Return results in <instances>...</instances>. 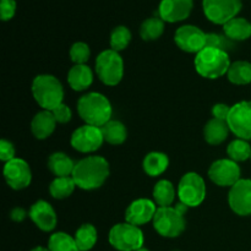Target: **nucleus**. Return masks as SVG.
I'll list each match as a JSON object with an SVG mask.
<instances>
[{
  "label": "nucleus",
  "mask_w": 251,
  "mask_h": 251,
  "mask_svg": "<svg viewBox=\"0 0 251 251\" xmlns=\"http://www.w3.org/2000/svg\"><path fill=\"white\" fill-rule=\"evenodd\" d=\"M29 217L43 232H50L56 226L55 211L47 201L39 200L33 203L29 208Z\"/></svg>",
  "instance_id": "18"
},
{
  "label": "nucleus",
  "mask_w": 251,
  "mask_h": 251,
  "mask_svg": "<svg viewBox=\"0 0 251 251\" xmlns=\"http://www.w3.org/2000/svg\"><path fill=\"white\" fill-rule=\"evenodd\" d=\"M75 242L80 251H88L97 243V229L95 226L85 223L75 233Z\"/></svg>",
  "instance_id": "28"
},
{
  "label": "nucleus",
  "mask_w": 251,
  "mask_h": 251,
  "mask_svg": "<svg viewBox=\"0 0 251 251\" xmlns=\"http://www.w3.org/2000/svg\"><path fill=\"white\" fill-rule=\"evenodd\" d=\"M206 47L227 51L233 48V43L227 36L218 33H206Z\"/></svg>",
  "instance_id": "34"
},
{
  "label": "nucleus",
  "mask_w": 251,
  "mask_h": 251,
  "mask_svg": "<svg viewBox=\"0 0 251 251\" xmlns=\"http://www.w3.org/2000/svg\"><path fill=\"white\" fill-rule=\"evenodd\" d=\"M193 10V0H162L159 16L163 21L179 22L188 19Z\"/></svg>",
  "instance_id": "17"
},
{
  "label": "nucleus",
  "mask_w": 251,
  "mask_h": 251,
  "mask_svg": "<svg viewBox=\"0 0 251 251\" xmlns=\"http://www.w3.org/2000/svg\"><path fill=\"white\" fill-rule=\"evenodd\" d=\"M76 186L83 190L100 188L109 176V163L100 156H88L76 163L73 173Z\"/></svg>",
  "instance_id": "1"
},
{
  "label": "nucleus",
  "mask_w": 251,
  "mask_h": 251,
  "mask_svg": "<svg viewBox=\"0 0 251 251\" xmlns=\"http://www.w3.org/2000/svg\"><path fill=\"white\" fill-rule=\"evenodd\" d=\"M178 196L181 203L188 207H198L206 198V185L198 173H186L178 185Z\"/></svg>",
  "instance_id": "8"
},
{
  "label": "nucleus",
  "mask_w": 251,
  "mask_h": 251,
  "mask_svg": "<svg viewBox=\"0 0 251 251\" xmlns=\"http://www.w3.org/2000/svg\"><path fill=\"white\" fill-rule=\"evenodd\" d=\"M208 178L218 186H230L240 180V168L232 159H218L208 169Z\"/></svg>",
  "instance_id": "13"
},
{
  "label": "nucleus",
  "mask_w": 251,
  "mask_h": 251,
  "mask_svg": "<svg viewBox=\"0 0 251 251\" xmlns=\"http://www.w3.org/2000/svg\"><path fill=\"white\" fill-rule=\"evenodd\" d=\"M100 130H102L104 141L110 145L118 146V145L124 144L125 140H126V127L124 126L123 123L118 122V120H110L104 126L100 127Z\"/></svg>",
  "instance_id": "25"
},
{
  "label": "nucleus",
  "mask_w": 251,
  "mask_h": 251,
  "mask_svg": "<svg viewBox=\"0 0 251 251\" xmlns=\"http://www.w3.org/2000/svg\"><path fill=\"white\" fill-rule=\"evenodd\" d=\"M93 81L92 70L86 64H77L70 69L68 74V82L74 91H85Z\"/></svg>",
  "instance_id": "20"
},
{
  "label": "nucleus",
  "mask_w": 251,
  "mask_h": 251,
  "mask_svg": "<svg viewBox=\"0 0 251 251\" xmlns=\"http://www.w3.org/2000/svg\"><path fill=\"white\" fill-rule=\"evenodd\" d=\"M230 66L227 51L206 47L196 54L195 69L202 77L215 80L228 73Z\"/></svg>",
  "instance_id": "4"
},
{
  "label": "nucleus",
  "mask_w": 251,
  "mask_h": 251,
  "mask_svg": "<svg viewBox=\"0 0 251 251\" xmlns=\"http://www.w3.org/2000/svg\"><path fill=\"white\" fill-rule=\"evenodd\" d=\"M15 158V149L12 144L7 140L0 141V159L4 162H9Z\"/></svg>",
  "instance_id": "38"
},
{
  "label": "nucleus",
  "mask_w": 251,
  "mask_h": 251,
  "mask_svg": "<svg viewBox=\"0 0 251 251\" xmlns=\"http://www.w3.org/2000/svg\"><path fill=\"white\" fill-rule=\"evenodd\" d=\"M53 113L54 118H55L56 123H60V124H66L71 120V110L70 108L66 104L61 103L58 107L54 108L53 110H50Z\"/></svg>",
  "instance_id": "36"
},
{
  "label": "nucleus",
  "mask_w": 251,
  "mask_h": 251,
  "mask_svg": "<svg viewBox=\"0 0 251 251\" xmlns=\"http://www.w3.org/2000/svg\"><path fill=\"white\" fill-rule=\"evenodd\" d=\"M16 11V2L15 0H0V16L2 21L12 19Z\"/></svg>",
  "instance_id": "37"
},
{
  "label": "nucleus",
  "mask_w": 251,
  "mask_h": 251,
  "mask_svg": "<svg viewBox=\"0 0 251 251\" xmlns=\"http://www.w3.org/2000/svg\"><path fill=\"white\" fill-rule=\"evenodd\" d=\"M75 186L76 184L74 181L73 176L55 178L49 185V193L54 199L61 200V199L69 198L75 190Z\"/></svg>",
  "instance_id": "29"
},
{
  "label": "nucleus",
  "mask_w": 251,
  "mask_h": 251,
  "mask_svg": "<svg viewBox=\"0 0 251 251\" xmlns=\"http://www.w3.org/2000/svg\"><path fill=\"white\" fill-rule=\"evenodd\" d=\"M223 31L230 41H245L251 37V24L247 19L234 17L223 25Z\"/></svg>",
  "instance_id": "22"
},
{
  "label": "nucleus",
  "mask_w": 251,
  "mask_h": 251,
  "mask_svg": "<svg viewBox=\"0 0 251 251\" xmlns=\"http://www.w3.org/2000/svg\"><path fill=\"white\" fill-rule=\"evenodd\" d=\"M4 178L10 188L14 190H22L31 184L32 173L26 161L14 158L5 164Z\"/></svg>",
  "instance_id": "14"
},
{
  "label": "nucleus",
  "mask_w": 251,
  "mask_h": 251,
  "mask_svg": "<svg viewBox=\"0 0 251 251\" xmlns=\"http://www.w3.org/2000/svg\"><path fill=\"white\" fill-rule=\"evenodd\" d=\"M77 112L87 125L102 127L110 122L113 110L112 104L105 96L91 92L78 100Z\"/></svg>",
  "instance_id": "2"
},
{
  "label": "nucleus",
  "mask_w": 251,
  "mask_h": 251,
  "mask_svg": "<svg viewBox=\"0 0 251 251\" xmlns=\"http://www.w3.org/2000/svg\"><path fill=\"white\" fill-rule=\"evenodd\" d=\"M157 212V207L154 201L149 199H139L135 200L131 205L127 207L125 212V220L127 223L134 226L146 225L151 220H153Z\"/></svg>",
  "instance_id": "16"
},
{
  "label": "nucleus",
  "mask_w": 251,
  "mask_h": 251,
  "mask_svg": "<svg viewBox=\"0 0 251 251\" xmlns=\"http://www.w3.org/2000/svg\"><path fill=\"white\" fill-rule=\"evenodd\" d=\"M96 73L104 85L115 86L124 75V61L113 49L102 51L96 59Z\"/></svg>",
  "instance_id": "6"
},
{
  "label": "nucleus",
  "mask_w": 251,
  "mask_h": 251,
  "mask_svg": "<svg viewBox=\"0 0 251 251\" xmlns=\"http://www.w3.org/2000/svg\"><path fill=\"white\" fill-rule=\"evenodd\" d=\"M71 146L78 152L82 153H90V152L97 151L100 149L104 142L102 130L100 127L93 126V125H83L74 131L71 135Z\"/></svg>",
  "instance_id": "11"
},
{
  "label": "nucleus",
  "mask_w": 251,
  "mask_h": 251,
  "mask_svg": "<svg viewBox=\"0 0 251 251\" xmlns=\"http://www.w3.org/2000/svg\"><path fill=\"white\" fill-rule=\"evenodd\" d=\"M49 251H80L75 238L70 237L64 232H58L51 234L48 242Z\"/></svg>",
  "instance_id": "31"
},
{
  "label": "nucleus",
  "mask_w": 251,
  "mask_h": 251,
  "mask_svg": "<svg viewBox=\"0 0 251 251\" xmlns=\"http://www.w3.org/2000/svg\"><path fill=\"white\" fill-rule=\"evenodd\" d=\"M154 203L159 207H168L176 200V189L169 180H159L153 188Z\"/></svg>",
  "instance_id": "27"
},
{
  "label": "nucleus",
  "mask_w": 251,
  "mask_h": 251,
  "mask_svg": "<svg viewBox=\"0 0 251 251\" xmlns=\"http://www.w3.org/2000/svg\"><path fill=\"white\" fill-rule=\"evenodd\" d=\"M109 243L119 251H136L144 245V234L137 226L119 223L110 229Z\"/></svg>",
  "instance_id": "7"
},
{
  "label": "nucleus",
  "mask_w": 251,
  "mask_h": 251,
  "mask_svg": "<svg viewBox=\"0 0 251 251\" xmlns=\"http://www.w3.org/2000/svg\"><path fill=\"white\" fill-rule=\"evenodd\" d=\"M56 120L50 110H42L37 113L31 123V130L34 137L38 140H44L50 136L55 130Z\"/></svg>",
  "instance_id": "19"
},
{
  "label": "nucleus",
  "mask_w": 251,
  "mask_h": 251,
  "mask_svg": "<svg viewBox=\"0 0 251 251\" xmlns=\"http://www.w3.org/2000/svg\"><path fill=\"white\" fill-rule=\"evenodd\" d=\"M188 211V206L179 202L172 207H158L153 217V227L159 235L166 238L179 237L186 227L184 213Z\"/></svg>",
  "instance_id": "3"
},
{
  "label": "nucleus",
  "mask_w": 251,
  "mask_h": 251,
  "mask_svg": "<svg viewBox=\"0 0 251 251\" xmlns=\"http://www.w3.org/2000/svg\"><path fill=\"white\" fill-rule=\"evenodd\" d=\"M25 217H26V212H25V210H22V208H20V207H16L12 210L11 218L14 221L20 222V221H24Z\"/></svg>",
  "instance_id": "40"
},
{
  "label": "nucleus",
  "mask_w": 251,
  "mask_h": 251,
  "mask_svg": "<svg viewBox=\"0 0 251 251\" xmlns=\"http://www.w3.org/2000/svg\"><path fill=\"white\" fill-rule=\"evenodd\" d=\"M229 131L230 129L228 126L227 122H223V120L215 119L213 118L210 122H207V124L203 127V137H205L207 144L217 146V145L226 141Z\"/></svg>",
  "instance_id": "21"
},
{
  "label": "nucleus",
  "mask_w": 251,
  "mask_h": 251,
  "mask_svg": "<svg viewBox=\"0 0 251 251\" xmlns=\"http://www.w3.org/2000/svg\"><path fill=\"white\" fill-rule=\"evenodd\" d=\"M176 46L186 53H200L206 48V33L196 26L185 25L176 29L174 36Z\"/></svg>",
  "instance_id": "12"
},
{
  "label": "nucleus",
  "mask_w": 251,
  "mask_h": 251,
  "mask_svg": "<svg viewBox=\"0 0 251 251\" xmlns=\"http://www.w3.org/2000/svg\"><path fill=\"white\" fill-rule=\"evenodd\" d=\"M90 47L83 42H76L70 49V58L75 63V65L87 63L90 59Z\"/></svg>",
  "instance_id": "35"
},
{
  "label": "nucleus",
  "mask_w": 251,
  "mask_h": 251,
  "mask_svg": "<svg viewBox=\"0 0 251 251\" xmlns=\"http://www.w3.org/2000/svg\"><path fill=\"white\" fill-rule=\"evenodd\" d=\"M230 113V107L227 104H223V103H218L212 107V115L215 119L223 120V122H227L228 115Z\"/></svg>",
  "instance_id": "39"
},
{
  "label": "nucleus",
  "mask_w": 251,
  "mask_h": 251,
  "mask_svg": "<svg viewBox=\"0 0 251 251\" xmlns=\"http://www.w3.org/2000/svg\"><path fill=\"white\" fill-rule=\"evenodd\" d=\"M136 251H150V250L145 249V248H141V249H139V250H136Z\"/></svg>",
  "instance_id": "42"
},
{
  "label": "nucleus",
  "mask_w": 251,
  "mask_h": 251,
  "mask_svg": "<svg viewBox=\"0 0 251 251\" xmlns=\"http://www.w3.org/2000/svg\"><path fill=\"white\" fill-rule=\"evenodd\" d=\"M227 124L238 139L251 140V102L243 100L230 107Z\"/></svg>",
  "instance_id": "10"
},
{
  "label": "nucleus",
  "mask_w": 251,
  "mask_h": 251,
  "mask_svg": "<svg viewBox=\"0 0 251 251\" xmlns=\"http://www.w3.org/2000/svg\"><path fill=\"white\" fill-rule=\"evenodd\" d=\"M228 202L234 213L239 216L251 215V180L240 179L230 188Z\"/></svg>",
  "instance_id": "15"
},
{
  "label": "nucleus",
  "mask_w": 251,
  "mask_h": 251,
  "mask_svg": "<svg viewBox=\"0 0 251 251\" xmlns=\"http://www.w3.org/2000/svg\"><path fill=\"white\" fill-rule=\"evenodd\" d=\"M228 80L234 85H248L251 83V63L239 60L232 63L227 73Z\"/></svg>",
  "instance_id": "26"
},
{
  "label": "nucleus",
  "mask_w": 251,
  "mask_h": 251,
  "mask_svg": "<svg viewBox=\"0 0 251 251\" xmlns=\"http://www.w3.org/2000/svg\"><path fill=\"white\" fill-rule=\"evenodd\" d=\"M227 153L232 161L244 162L251 158V146L247 140L237 139L227 147Z\"/></svg>",
  "instance_id": "32"
},
{
  "label": "nucleus",
  "mask_w": 251,
  "mask_h": 251,
  "mask_svg": "<svg viewBox=\"0 0 251 251\" xmlns=\"http://www.w3.org/2000/svg\"><path fill=\"white\" fill-rule=\"evenodd\" d=\"M164 31V21L161 17H150L145 20L140 28V34H141L144 41H154L159 38Z\"/></svg>",
  "instance_id": "30"
},
{
  "label": "nucleus",
  "mask_w": 251,
  "mask_h": 251,
  "mask_svg": "<svg viewBox=\"0 0 251 251\" xmlns=\"http://www.w3.org/2000/svg\"><path fill=\"white\" fill-rule=\"evenodd\" d=\"M130 41H131V32L125 26H118L112 31L110 47H112L113 50L118 51V53L120 50H124L129 46Z\"/></svg>",
  "instance_id": "33"
},
{
  "label": "nucleus",
  "mask_w": 251,
  "mask_h": 251,
  "mask_svg": "<svg viewBox=\"0 0 251 251\" xmlns=\"http://www.w3.org/2000/svg\"><path fill=\"white\" fill-rule=\"evenodd\" d=\"M203 12L213 24L226 25L242 10V0H203Z\"/></svg>",
  "instance_id": "9"
},
{
  "label": "nucleus",
  "mask_w": 251,
  "mask_h": 251,
  "mask_svg": "<svg viewBox=\"0 0 251 251\" xmlns=\"http://www.w3.org/2000/svg\"><path fill=\"white\" fill-rule=\"evenodd\" d=\"M169 166V158L162 152H151L144 159V171L150 176H158L167 171Z\"/></svg>",
  "instance_id": "24"
},
{
  "label": "nucleus",
  "mask_w": 251,
  "mask_h": 251,
  "mask_svg": "<svg viewBox=\"0 0 251 251\" xmlns=\"http://www.w3.org/2000/svg\"><path fill=\"white\" fill-rule=\"evenodd\" d=\"M76 163L63 152H55L48 159V168L56 178L73 176Z\"/></svg>",
  "instance_id": "23"
},
{
  "label": "nucleus",
  "mask_w": 251,
  "mask_h": 251,
  "mask_svg": "<svg viewBox=\"0 0 251 251\" xmlns=\"http://www.w3.org/2000/svg\"><path fill=\"white\" fill-rule=\"evenodd\" d=\"M32 93L44 110H53L63 103L64 88L60 81L51 75H39L32 82Z\"/></svg>",
  "instance_id": "5"
},
{
  "label": "nucleus",
  "mask_w": 251,
  "mask_h": 251,
  "mask_svg": "<svg viewBox=\"0 0 251 251\" xmlns=\"http://www.w3.org/2000/svg\"><path fill=\"white\" fill-rule=\"evenodd\" d=\"M32 251H49V249H46V248H42V247H38V248H34Z\"/></svg>",
  "instance_id": "41"
}]
</instances>
